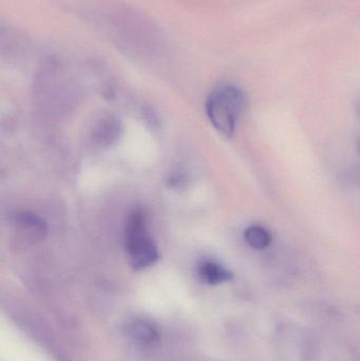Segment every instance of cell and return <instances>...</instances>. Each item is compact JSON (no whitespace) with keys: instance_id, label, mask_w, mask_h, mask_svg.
Wrapping results in <instances>:
<instances>
[{"instance_id":"obj_4","label":"cell","mask_w":360,"mask_h":361,"mask_svg":"<svg viewBox=\"0 0 360 361\" xmlns=\"http://www.w3.org/2000/svg\"><path fill=\"white\" fill-rule=\"evenodd\" d=\"M120 123L114 116H106L93 130V140L99 146H111L120 137Z\"/></svg>"},{"instance_id":"obj_3","label":"cell","mask_w":360,"mask_h":361,"mask_svg":"<svg viewBox=\"0 0 360 361\" xmlns=\"http://www.w3.org/2000/svg\"><path fill=\"white\" fill-rule=\"evenodd\" d=\"M11 220L17 231L32 240L42 239L48 231L46 221L34 212H18L13 214Z\"/></svg>"},{"instance_id":"obj_7","label":"cell","mask_w":360,"mask_h":361,"mask_svg":"<svg viewBox=\"0 0 360 361\" xmlns=\"http://www.w3.org/2000/svg\"><path fill=\"white\" fill-rule=\"evenodd\" d=\"M245 242L254 250H263L272 244L273 235L266 227L259 224L249 225L243 233Z\"/></svg>"},{"instance_id":"obj_8","label":"cell","mask_w":360,"mask_h":361,"mask_svg":"<svg viewBox=\"0 0 360 361\" xmlns=\"http://www.w3.org/2000/svg\"><path fill=\"white\" fill-rule=\"evenodd\" d=\"M359 150H360V144H359Z\"/></svg>"},{"instance_id":"obj_1","label":"cell","mask_w":360,"mask_h":361,"mask_svg":"<svg viewBox=\"0 0 360 361\" xmlns=\"http://www.w3.org/2000/svg\"><path fill=\"white\" fill-rule=\"evenodd\" d=\"M247 106V97L240 87L224 82L216 87L205 104L207 116L218 133L224 137H232L237 123Z\"/></svg>"},{"instance_id":"obj_6","label":"cell","mask_w":360,"mask_h":361,"mask_svg":"<svg viewBox=\"0 0 360 361\" xmlns=\"http://www.w3.org/2000/svg\"><path fill=\"white\" fill-rule=\"evenodd\" d=\"M127 333L131 338L142 345H154L160 338L158 330L145 320H133L127 326Z\"/></svg>"},{"instance_id":"obj_2","label":"cell","mask_w":360,"mask_h":361,"mask_svg":"<svg viewBox=\"0 0 360 361\" xmlns=\"http://www.w3.org/2000/svg\"><path fill=\"white\" fill-rule=\"evenodd\" d=\"M125 248L129 264L135 271L154 265L160 258L158 247L148 228L147 216L142 209H133L125 224Z\"/></svg>"},{"instance_id":"obj_5","label":"cell","mask_w":360,"mask_h":361,"mask_svg":"<svg viewBox=\"0 0 360 361\" xmlns=\"http://www.w3.org/2000/svg\"><path fill=\"white\" fill-rule=\"evenodd\" d=\"M198 274L202 281L211 286H218L232 279V273L220 263L205 260L199 264Z\"/></svg>"}]
</instances>
